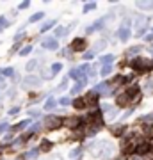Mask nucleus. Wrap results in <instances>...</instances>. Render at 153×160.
<instances>
[{
  "label": "nucleus",
  "mask_w": 153,
  "mask_h": 160,
  "mask_svg": "<svg viewBox=\"0 0 153 160\" xmlns=\"http://www.w3.org/2000/svg\"><path fill=\"white\" fill-rule=\"evenodd\" d=\"M41 46L45 50H57L59 48V43H57L55 38H45V39L41 41Z\"/></svg>",
  "instance_id": "obj_4"
},
{
  "label": "nucleus",
  "mask_w": 153,
  "mask_h": 160,
  "mask_svg": "<svg viewBox=\"0 0 153 160\" xmlns=\"http://www.w3.org/2000/svg\"><path fill=\"white\" fill-rule=\"evenodd\" d=\"M14 160H16V158H14Z\"/></svg>",
  "instance_id": "obj_48"
},
{
  "label": "nucleus",
  "mask_w": 153,
  "mask_h": 160,
  "mask_svg": "<svg viewBox=\"0 0 153 160\" xmlns=\"http://www.w3.org/2000/svg\"><path fill=\"white\" fill-rule=\"evenodd\" d=\"M73 139H75V141H80V139H84V132L75 130V132H73Z\"/></svg>",
  "instance_id": "obj_34"
},
{
  "label": "nucleus",
  "mask_w": 153,
  "mask_h": 160,
  "mask_svg": "<svg viewBox=\"0 0 153 160\" xmlns=\"http://www.w3.org/2000/svg\"><path fill=\"white\" fill-rule=\"evenodd\" d=\"M110 62H114V55H105V57H102L103 66H110Z\"/></svg>",
  "instance_id": "obj_27"
},
{
  "label": "nucleus",
  "mask_w": 153,
  "mask_h": 160,
  "mask_svg": "<svg viewBox=\"0 0 153 160\" xmlns=\"http://www.w3.org/2000/svg\"><path fill=\"white\" fill-rule=\"evenodd\" d=\"M139 52H141V46H132V48L126 50V55H134V53H139Z\"/></svg>",
  "instance_id": "obj_31"
},
{
  "label": "nucleus",
  "mask_w": 153,
  "mask_h": 160,
  "mask_svg": "<svg viewBox=\"0 0 153 160\" xmlns=\"http://www.w3.org/2000/svg\"><path fill=\"white\" fill-rule=\"evenodd\" d=\"M85 46H87V43H85L84 38H75L71 41V45H69V50L71 52H84Z\"/></svg>",
  "instance_id": "obj_3"
},
{
  "label": "nucleus",
  "mask_w": 153,
  "mask_h": 160,
  "mask_svg": "<svg viewBox=\"0 0 153 160\" xmlns=\"http://www.w3.org/2000/svg\"><path fill=\"white\" fill-rule=\"evenodd\" d=\"M18 112H20V107H11V109H9V112H7V114H9V116H16Z\"/></svg>",
  "instance_id": "obj_39"
},
{
  "label": "nucleus",
  "mask_w": 153,
  "mask_h": 160,
  "mask_svg": "<svg viewBox=\"0 0 153 160\" xmlns=\"http://www.w3.org/2000/svg\"><path fill=\"white\" fill-rule=\"evenodd\" d=\"M79 153H80V148H77V149H73V151L69 153V157H71V158H77V157H79Z\"/></svg>",
  "instance_id": "obj_42"
},
{
  "label": "nucleus",
  "mask_w": 153,
  "mask_h": 160,
  "mask_svg": "<svg viewBox=\"0 0 153 160\" xmlns=\"http://www.w3.org/2000/svg\"><path fill=\"white\" fill-rule=\"evenodd\" d=\"M100 73H102V77H109V75L112 73V66H103Z\"/></svg>",
  "instance_id": "obj_29"
},
{
  "label": "nucleus",
  "mask_w": 153,
  "mask_h": 160,
  "mask_svg": "<svg viewBox=\"0 0 153 160\" xmlns=\"http://www.w3.org/2000/svg\"><path fill=\"white\" fill-rule=\"evenodd\" d=\"M151 48H153V45H151Z\"/></svg>",
  "instance_id": "obj_47"
},
{
  "label": "nucleus",
  "mask_w": 153,
  "mask_h": 160,
  "mask_svg": "<svg viewBox=\"0 0 153 160\" xmlns=\"http://www.w3.org/2000/svg\"><path fill=\"white\" fill-rule=\"evenodd\" d=\"M59 103H61L63 107H66V105H69V103H71V100H69V96H63L61 100H59Z\"/></svg>",
  "instance_id": "obj_35"
},
{
  "label": "nucleus",
  "mask_w": 153,
  "mask_h": 160,
  "mask_svg": "<svg viewBox=\"0 0 153 160\" xmlns=\"http://www.w3.org/2000/svg\"><path fill=\"white\" fill-rule=\"evenodd\" d=\"M54 107H55V98H48L45 103V110H52Z\"/></svg>",
  "instance_id": "obj_26"
},
{
  "label": "nucleus",
  "mask_w": 153,
  "mask_h": 160,
  "mask_svg": "<svg viewBox=\"0 0 153 160\" xmlns=\"http://www.w3.org/2000/svg\"><path fill=\"white\" fill-rule=\"evenodd\" d=\"M64 125L68 126V128H71V130H77L79 126H82V118H77V116L68 118V119H64Z\"/></svg>",
  "instance_id": "obj_5"
},
{
  "label": "nucleus",
  "mask_w": 153,
  "mask_h": 160,
  "mask_svg": "<svg viewBox=\"0 0 153 160\" xmlns=\"http://www.w3.org/2000/svg\"><path fill=\"white\" fill-rule=\"evenodd\" d=\"M28 125H30V119H23V121H20V123H16V125L9 126V130H11L13 133H16V132H22L23 128H27Z\"/></svg>",
  "instance_id": "obj_9"
},
{
  "label": "nucleus",
  "mask_w": 153,
  "mask_h": 160,
  "mask_svg": "<svg viewBox=\"0 0 153 160\" xmlns=\"http://www.w3.org/2000/svg\"><path fill=\"white\" fill-rule=\"evenodd\" d=\"M110 132H112L114 137H123V133L126 132V126L125 125H114L112 128H110Z\"/></svg>",
  "instance_id": "obj_11"
},
{
  "label": "nucleus",
  "mask_w": 153,
  "mask_h": 160,
  "mask_svg": "<svg viewBox=\"0 0 153 160\" xmlns=\"http://www.w3.org/2000/svg\"><path fill=\"white\" fill-rule=\"evenodd\" d=\"M6 78H4V77H2V75H0V89H6Z\"/></svg>",
  "instance_id": "obj_44"
},
{
  "label": "nucleus",
  "mask_w": 153,
  "mask_h": 160,
  "mask_svg": "<svg viewBox=\"0 0 153 160\" xmlns=\"http://www.w3.org/2000/svg\"><path fill=\"white\" fill-rule=\"evenodd\" d=\"M28 6H30V2H22V4H20V7H18V9H27Z\"/></svg>",
  "instance_id": "obj_45"
},
{
  "label": "nucleus",
  "mask_w": 153,
  "mask_h": 160,
  "mask_svg": "<svg viewBox=\"0 0 153 160\" xmlns=\"http://www.w3.org/2000/svg\"><path fill=\"white\" fill-rule=\"evenodd\" d=\"M105 46H107V43H105V41H102V43H96V46H94V50H103Z\"/></svg>",
  "instance_id": "obj_41"
},
{
  "label": "nucleus",
  "mask_w": 153,
  "mask_h": 160,
  "mask_svg": "<svg viewBox=\"0 0 153 160\" xmlns=\"http://www.w3.org/2000/svg\"><path fill=\"white\" fill-rule=\"evenodd\" d=\"M150 151H151V148H150V142H148V141H142V142L135 148V155H137V157H144V155H148Z\"/></svg>",
  "instance_id": "obj_6"
},
{
  "label": "nucleus",
  "mask_w": 153,
  "mask_h": 160,
  "mask_svg": "<svg viewBox=\"0 0 153 160\" xmlns=\"http://www.w3.org/2000/svg\"><path fill=\"white\" fill-rule=\"evenodd\" d=\"M93 57H94V52H93V50H87V52L84 53V59H85V61H91Z\"/></svg>",
  "instance_id": "obj_36"
},
{
  "label": "nucleus",
  "mask_w": 153,
  "mask_h": 160,
  "mask_svg": "<svg viewBox=\"0 0 153 160\" xmlns=\"http://www.w3.org/2000/svg\"><path fill=\"white\" fill-rule=\"evenodd\" d=\"M112 82L116 84V86H119V84H126V82H128V78H126V77H123V75H118V77H114Z\"/></svg>",
  "instance_id": "obj_23"
},
{
  "label": "nucleus",
  "mask_w": 153,
  "mask_h": 160,
  "mask_svg": "<svg viewBox=\"0 0 153 160\" xmlns=\"http://www.w3.org/2000/svg\"><path fill=\"white\" fill-rule=\"evenodd\" d=\"M68 77H69V78H75V80H80V78H84L85 75H84V73H80V69H79V68H75V69H71V71H69Z\"/></svg>",
  "instance_id": "obj_15"
},
{
  "label": "nucleus",
  "mask_w": 153,
  "mask_h": 160,
  "mask_svg": "<svg viewBox=\"0 0 153 160\" xmlns=\"http://www.w3.org/2000/svg\"><path fill=\"white\" fill-rule=\"evenodd\" d=\"M94 7H96V4H94V2H89V4H85V6H84V12H89V11H93Z\"/></svg>",
  "instance_id": "obj_33"
},
{
  "label": "nucleus",
  "mask_w": 153,
  "mask_h": 160,
  "mask_svg": "<svg viewBox=\"0 0 153 160\" xmlns=\"http://www.w3.org/2000/svg\"><path fill=\"white\" fill-rule=\"evenodd\" d=\"M28 116H30V118H38V116H39V110H28Z\"/></svg>",
  "instance_id": "obj_43"
},
{
  "label": "nucleus",
  "mask_w": 153,
  "mask_h": 160,
  "mask_svg": "<svg viewBox=\"0 0 153 160\" xmlns=\"http://www.w3.org/2000/svg\"><path fill=\"white\" fill-rule=\"evenodd\" d=\"M118 38L121 41H126L128 38H130V30H128V29H119L118 30Z\"/></svg>",
  "instance_id": "obj_17"
},
{
  "label": "nucleus",
  "mask_w": 153,
  "mask_h": 160,
  "mask_svg": "<svg viewBox=\"0 0 153 160\" xmlns=\"http://www.w3.org/2000/svg\"><path fill=\"white\" fill-rule=\"evenodd\" d=\"M39 84H41L39 77H34V75H28V77H25V78H23L22 87H23V89H34V87H39Z\"/></svg>",
  "instance_id": "obj_2"
},
{
  "label": "nucleus",
  "mask_w": 153,
  "mask_h": 160,
  "mask_svg": "<svg viewBox=\"0 0 153 160\" xmlns=\"http://www.w3.org/2000/svg\"><path fill=\"white\" fill-rule=\"evenodd\" d=\"M150 148H151V151H153V141H151V142H150Z\"/></svg>",
  "instance_id": "obj_46"
},
{
  "label": "nucleus",
  "mask_w": 153,
  "mask_h": 160,
  "mask_svg": "<svg viewBox=\"0 0 153 160\" xmlns=\"http://www.w3.org/2000/svg\"><path fill=\"white\" fill-rule=\"evenodd\" d=\"M52 25H55V20H50V22L43 23V25L39 27V32H46V30H50V29H52Z\"/></svg>",
  "instance_id": "obj_20"
},
{
  "label": "nucleus",
  "mask_w": 153,
  "mask_h": 160,
  "mask_svg": "<svg viewBox=\"0 0 153 160\" xmlns=\"http://www.w3.org/2000/svg\"><path fill=\"white\" fill-rule=\"evenodd\" d=\"M132 100L126 94H121V96H118V100H116V103H118V107H126L128 103H130Z\"/></svg>",
  "instance_id": "obj_13"
},
{
  "label": "nucleus",
  "mask_w": 153,
  "mask_h": 160,
  "mask_svg": "<svg viewBox=\"0 0 153 160\" xmlns=\"http://www.w3.org/2000/svg\"><path fill=\"white\" fill-rule=\"evenodd\" d=\"M85 84H87V78H85V77H84V78H80L79 82H77V86H75L73 89H71V94H77V92H79L80 89H82V87L85 86Z\"/></svg>",
  "instance_id": "obj_14"
},
{
  "label": "nucleus",
  "mask_w": 153,
  "mask_h": 160,
  "mask_svg": "<svg viewBox=\"0 0 153 160\" xmlns=\"http://www.w3.org/2000/svg\"><path fill=\"white\" fill-rule=\"evenodd\" d=\"M93 91L96 92V94H109V92H110V82H102V84H98Z\"/></svg>",
  "instance_id": "obj_7"
},
{
  "label": "nucleus",
  "mask_w": 153,
  "mask_h": 160,
  "mask_svg": "<svg viewBox=\"0 0 153 160\" xmlns=\"http://www.w3.org/2000/svg\"><path fill=\"white\" fill-rule=\"evenodd\" d=\"M137 7L146 11V9H153V2H137Z\"/></svg>",
  "instance_id": "obj_21"
},
{
  "label": "nucleus",
  "mask_w": 153,
  "mask_h": 160,
  "mask_svg": "<svg viewBox=\"0 0 153 160\" xmlns=\"http://www.w3.org/2000/svg\"><path fill=\"white\" fill-rule=\"evenodd\" d=\"M30 52H32V46H30V45H27V46H23V48H20V52H18V53H20L22 57H25V55H28Z\"/></svg>",
  "instance_id": "obj_25"
},
{
  "label": "nucleus",
  "mask_w": 153,
  "mask_h": 160,
  "mask_svg": "<svg viewBox=\"0 0 153 160\" xmlns=\"http://www.w3.org/2000/svg\"><path fill=\"white\" fill-rule=\"evenodd\" d=\"M43 125H45L46 130H57V128H61L64 126V119L61 116H55V114H50L46 116L45 121H43Z\"/></svg>",
  "instance_id": "obj_1"
},
{
  "label": "nucleus",
  "mask_w": 153,
  "mask_h": 160,
  "mask_svg": "<svg viewBox=\"0 0 153 160\" xmlns=\"http://www.w3.org/2000/svg\"><path fill=\"white\" fill-rule=\"evenodd\" d=\"M43 16H45V12H36V14H32V16L28 18V22H30V23H36V22H39Z\"/></svg>",
  "instance_id": "obj_24"
},
{
  "label": "nucleus",
  "mask_w": 153,
  "mask_h": 160,
  "mask_svg": "<svg viewBox=\"0 0 153 160\" xmlns=\"http://www.w3.org/2000/svg\"><path fill=\"white\" fill-rule=\"evenodd\" d=\"M16 52H20V43H14V45L11 46V50H9V53H16Z\"/></svg>",
  "instance_id": "obj_37"
},
{
  "label": "nucleus",
  "mask_w": 153,
  "mask_h": 160,
  "mask_svg": "<svg viewBox=\"0 0 153 160\" xmlns=\"http://www.w3.org/2000/svg\"><path fill=\"white\" fill-rule=\"evenodd\" d=\"M98 98L100 94H96L94 91H91L85 94V105H98Z\"/></svg>",
  "instance_id": "obj_10"
},
{
  "label": "nucleus",
  "mask_w": 153,
  "mask_h": 160,
  "mask_svg": "<svg viewBox=\"0 0 153 160\" xmlns=\"http://www.w3.org/2000/svg\"><path fill=\"white\" fill-rule=\"evenodd\" d=\"M9 25V22L6 20V16H0V29H4V27H7Z\"/></svg>",
  "instance_id": "obj_38"
},
{
  "label": "nucleus",
  "mask_w": 153,
  "mask_h": 160,
  "mask_svg": "<svg viewBox=\"0 0 153 160\" xmlns=\"http://www.w3.org/2000/svg\"><path fill=\"white\" fill-rule=\"evenodd\" d=\"M69 29H71V27H57L54 34H55V38H63V36L68 34V30H69Z\"/></svg>",
  "instance_id": "obj_16"
},
{
  "label": "nucleus",
  "mask_w": 153,
  "mask_h": 160,
  "mask_svg": "<svg viewBox=\"0 0 153 160\" xmlns=\"http://www.w3.org/2000/svg\"><path fill=\"white\" fill-rule=\"evenodd\" d=\"M0 75L7 78V77H14V69L13 68H0Z\"/></svg>",
  "instance_id": "obj_18"
},
{
  "label": "nucleus",
  "mask_w": 153,
  "mask_h": 160,
  "mask_svg": "<svg viewBox=\"0 0 153 160\" xmlns=\"http://www.w3.org/2000/svg\"><path fill=\"white\" fill-rule=\"evenodd\" d=\"M71 105H73V109L82 110V109L85 107V100H84V96H82V98H75V100H71Z\"/></svg>",
  "instance_id": "obj_12"
},
{
  "label": "nucleus",
  "mask_w": 153,
  "mask_h": 160,
  "mask_svg": "<svg viewBox=\"0 0 153 160\" xmlns=\"http://www.w3.org/2000/svg\"><path fill=\"white\" fill-rule=\"evenodd\" d=\"M52 148H54V142H52L50 139H41V144H39V151L41 153H48V151H52Z\"/></svg>",
  "instance_id": "obj_8"
},
{
  "label": "nucleus",
  "mask_w": 153,
  "mask_h": 160,
  "mask_svg": "<svg viewBox=\"0 0 153 160\" xmlns=\"http://www.w3.org/2000/svg\"><path fill=\"white\" fill-rule=\"evenodd\" d=\"M36 68H38V59H32V61H28L27 66H25V69H27V71H34Z\"/></svg>",
  "instance_id": "obj_22"
},
{
  "label": "nucleus",
  "mask_w": 153,
  "mask_h": 160,
  "mask_svg": "<svg viewBox=\"0 0 153 160\" xmlns=\"http://www.w3.org/2000/svg\"><path fill=\"white\" fill-rule=\"evenodd\" d=\"M66 87H68V84H66V80H63L59 86L55 87V92H63V91H66Z\"/></svg>",
  "instance_id": "obj_30"
},
{
  "label": "nucleus",
  "mask_w": 153,
  "mask_h": 160,
  "mask_svg": "<svg viewBox=\"0 0 153 160\" xmlns=\"http://www.w3.org/2000/svg\"><path fill=\"white\" fill-rule=\"evenodd\" d=\"M116 118H118V109H114L109 112V119H116Z\"/></svg>",
  "instance_id": "obj_40"
},
{
  "label": "nucleus",
  "mask_w": 153,
  "mask_h": 160,
  "mask_svg": "<svg viewBox=\"0 0 153 160\" xmlns=\"http://www.w3.org/2000/svg\"><path fill=\"white\" fill-rule=\"evenodd\" d=\"M6 132H9V123L4 121V123H0V135H2V133H6Z\"/></svg>",
  "instance_id": "obj_32"
},
{
  "label": "nucleus",
  "mask_w": 153,
  "mask_h": 160,
  "mask_svg": "<svg viewBox=\"0 0 153 160\" xmlns=\"http://www.w3.org/2000/svg\"><path fill=\"white\" fill-rule=\"evenodd\" d=\"M52 75H57L59 73V71H61V69H63V64L61 62H55V64H52Z\"/></svg>",
  "instance_id": "obj_28"
},
{
  "label": "nucleus",
  "mask_w": 153,
  "mask_h": 160,
  "mask_svg": "<svg viewBox=\"0 0 153 160\" xmlns=\"http://www.w3.org/2000/svg\"><path fill=\"white\" fill-rule=\"evenodd\" d=\"M38 153H39V149H38V148L30 149V151H27V153H25V158H28V160H34V158H38Z\"/></svg>",
  "instance_id": "obj_19"
}]
</instances>
